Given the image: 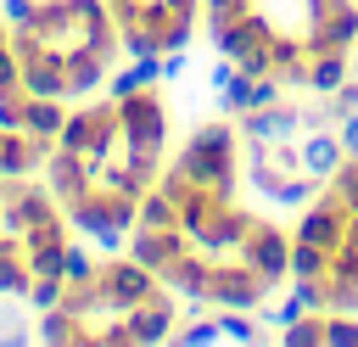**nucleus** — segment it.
<instances>
[{
    "label": "nucleus",
    "instance_id": "obj_1",
    "mask_svg": "<svg viewBox=\"0 0 358 347\" xmlns=\"http://www.w3.org/2000/svg\"><path fill=\"white\" fill-rule=\"evenodd\" d=\"M235 140H241V129H229V123H201V129L190 134V146L179 151V168H185L196 185H207V190L235 196V174H241Z\"/></svg>",
    "mask_w": 358,
    "mask_h": 347
},
{
    "label": "nucleus",
    "instance_id": "obj_2",
    "mask_svg": "<svg viewBox=\"0 0 358 347\" xmlns=\"http://www.w3.org/2000/svg\"><path fill=\"white\" fill-rule=\"evenodd\" d=\"M62 213H67L73 229H84L90 241H101L106 252H117V246L129 241V229H134V196H117L112 185H95L84 201H73V207H62Z\"/></svg>",
    "mask_w": 358,
    "mask_h": 347
},
{
    "label": "nucleus",
    "instance_id": "obj_3",
    "mask_svg": "<svg viewBox=\"0 0 358 347\" xmlns=\"http://www.w3.org/2000/svg\"><path fill=\"white\" fill-rule=\"evenodd\" d=\"M274 285H280L274 274H263V269H252V263H241V257H224V263H213L207 308H252V313H257Z\"/></svg>",
    "mask_w": 358,
    "mask_h": 347
},
{
    "label": "nucleus",
    "instance_id": "obj_4",
    "mask_svg": "<svg viewBox=\"0 0 358 347\" xmlns=\"http://www.w3.org/2000/svg\"><path fill=\"white\" fill-rule=\"evenodd\" d=\"M117 134H123L129 151H162V146H168V112H162V101L151 95V84L117 101Z\"/></svg>",
    "mask_w": 358,
    "mask_h": 347
},
{
    "label": "nucleus",
    "instance_id": "obj_5",
    "mask_svg": "<svg viewBox=\"0 0 358 347\" xmlns=\"http://www.w3.org/2000/svg\"><path fill=\"white\" fill-rule=\"evenodd\" d=\"M347 218H352V207L336 196V190H324V196H313L308 201V213L296 218V229H291V241H313V246H341L347 241Z\"/></svg>",
    "mask_w": 358,
    "mask_h": 347
},
{
    "label": "nucleus",
    "instance_id": "obj_6",
    "mask_svg": "<svg viewBox=\"0 0 358 347\" xmlns=\"http://www.w3.org/2000/svg\"><path fill=\"white\" fill-rule=\"evenodd\" d=\"M95 280H101V291H106L112 313H129L140 297H151V291H157L151 269H145V263H134V257H112V263H101V269H95Z\"/></svg>",
    "mask_w": 358,
    "mask_h": 347
},
{
    "label": "nucleus",
    "instance_id": "obj_7",
    "mask_svg": "<svg viewBox=\"0 0 358 347\" xmlns=\"http://www.w3.org/2000/svg\"><path fill=\"white\" fill-rule=\"evenodd\" d=\"M235 257H241V263H252V269H263V274H274V280H285V274H291V235H285L280 224L257 218Z\"/></svg>",
    "mask_w": 358,
    "mask_h": 347
},
{
    "label": "nucleus",
    "instance_id": "obj_8",
    "mask_svg": "<svg viewBox=\"0 0 358 347\" xmlns=\"http://www.w3.org/2000/svg\"><path fill=\"white\" fill-rule=\"evenodd\" d=\"M185 252H190L185 229H145V224H134V229H129V257H134V263H145L151 274L173 269Z\"/></svg>",
    "mask_w": 358,
    "mask_h": 347
},
{
    "label": "nucleus",
    "instance_id": "obj_9",
    "mask_svg": "<svg viewBox=\"0 0 358 347\" xmlns=\"http://www.w3.org/2000/svg\"><path fill=\"white\" fill-rule=\"evenodd\" d=\"M296 157H302V174H313V179H336V168L347 162V146H341V134L336 129H302L296 134Z\"/></svg>",
    "mask_w": 358,
    "mask_h": 347
},
{
    "label": "nucleus",
    "instance_id": "obj_10",
    "mask_svg": "<svg viewBox=\"0 0 358 347\" xmlns=\"http://www.w3.org/2000/svg\"><path fill=\"white\" fill-rule=\"evenodd\" d=\"M296 134H302V106L274 101V106L241 112V140H296Z\"/></svg>",
    "mask_w": 358,
    "mask_h": 347
},
{
    "label": "nucleus",
    "instance_id": "obj_11",
    "mask_svg": "<svg viewBox=\"0 0 358 347\" xmlns=\"http://www.w3.org/2000/svg\"><path fill=\"white\" fill-rule=\"evenodd\" d=\"M45 174H50V190H56V201H62V207H73V201H84V196L95 190L90 162H84V157H73V151H62V146L45 157Z\"/></svg>",
    "mask_w": 358,
    "mask_h": 347
},
{
    "label": "nucleus",
    "instance_id": "obj_12",
    "mask_svg": "<svg viewBox=\"0 0 358 347\" xmlns=\"http://www.w3.org/2000/svg\"><path fill=\"white\" fill-rule=\"evenodd\" d=\"M123 319H129V330H134V347H151V341H168V336H173V302H168L162 291L140 297Z\"/></svg>",
    "mask_w": 358,
    "mask_h": 347
},
{
    "label": "nucleus",
    "instance_id": "obj_13",
    "mask_svg": "<svg viewBox=\"0 0 358 347\" xmlns=\"http://www.w3.org/2000/svg\"><path fill=\"white\" fill-rule=\"evenodd\" d=\"M347 78H352V56L347 50H308V90L313 95H330Z\"/></svg>",
    "mask_w": 358,
    "mask_h": 347
},
{
    "label": "nucleus",
    "instance_id": "obj_14",
    "mask_svg": "<svg viewBox=\"0 0 358 347\" xmlns=\"http://www.w3.org/2000/svg\"><path fill=\"white\" fill-rule=\"evenodd\" d=\"M28 280H34V269L22 257V241L6 229L0 235V297H28Z\"/></svg>",
    "mask_w": 358,
    "mask_h": 347
},
{
    "label": "nucleus",
    "instance_id": "obj_15",
    "mask_svg": "<svg viewBox=\"0 0 358 347\" xmlns=\"http://www.w3.org/2000/svg\"><path fill=\"white\" fill-rule=\"evenodd\" d=\"M134 224H145V229H179V201H173L162 185H151V190L134 201Z\"/></svg>",
    "mask_w": 358,
    "mask_h": 347
},
{
    "label": "nucleus",
    "instance_id": "obj_16",
    "mask_svg": "<svg viewBox=\"0 0 358 347\" xmlns=\"http://www.w3.org/2000/svg\"><path fill=\"white\" fill-rule=\"evenodd\" d=\"M106 84V62L95 56V50H73L67 56V101L73 95H90V90H101Z\"/></svg>",
    "mask_w": 358,
    "mask_h": 347
},
{
    "label": "nucleus",
    "instance_id": "obj_17",
    "mask_svg": "<svg viewBox=\"0 0 358 347\" xmlns=\"http://www.w3.org/2000/svg\"><path fill=\"white\" fill-rule=\"evenodd\" d=\"M90 336V325L73 313V308H45V319H39V341H50V347H62V341H84Z\"/></svg>",
    "mask_w": 358,
    "mask_h": 347
},
{
    "label": "nucleus",
    "instance_id": "obj_18",
    "mask_svg": "<svg viewBox=\"0 0 358 347\" xmlns=\"http://www.w3.org/2000/svg\"><path fill=\"white\" fill-rule=\"evenodd\" d=\"M324 269H330V246L291 241V280H324Z\"/></svg>",
    "mask_w": 358,
    "mask_h": 347
},
{
    "label": "nucleus",
    "instance_id": "obj_19",
    "mask_svg": "<svg viewBox=\"0 0 358 347\" xmlns=\"http://www.w3.org/2000/svg\"><path fill=\"white\" fill-rule=\"evenodd\" d=\"M285 347H324V313H296L291 325H280Z\"/></svg>",
    "mask_w": 358,
    "mask_h": 347
},
{
    "label": "nucleus",
    "instance_id": "obj_20",
    "mask_svg": "<svg viewBox=\"0 0 358 347\" xmlns=\"http://www.w3.org/2000/svg\"><path fill=\"white\" fill-rule=\"evenodd\" d=\"M218 330H224V341H257L263 336V325L252 319V308H218Z\"/></svg>",
    "mask_w": 358,
    "mask_h": 347
},
{
    "label": "nucleus",
    "instance_id": "obj_21",
    "mask_svg": "<svg viewBox=\"0 0 358 347\" xmlns=\"http://www.w3.org/2000/svg\"><path fill=\"white\" fill-rule=\"evenodd\" d=\"M95 269H101V263H95L84 246H73V241H67V257H62V280H67V285H90V280H95Z\"/></svg>",
    "mask_w": 358,
    "mask_h": 347
},
{
    "label": "nucleus",
    "instance_id": "obj_22",
    "mask_svg": "<svg viewBox=\"0 0 358 347\" xmlns=\"http://www.w3.org/2000/svg\"><path fill=\"white\" fill-rule=\"evenodd\" d=\"M62 291H67V280H62V274H34L22 302H34V308L45 313V308H56V302H62Z\"/></svg>",
    "mask_w": 358,
    "mask_h": 347
},
{
    "label": "nucleus",
    "instance_id": "obj_23",
    "mask_svg": "<svg viewBox=\"0 0 358 347\" xmlns=\"http://www.w3.org/2000/svg\"><path fill=\"white\" fill-rule=\"evenodd\" d=\"M168 341H179V347H207V341H224V330H218V319H190V325H179Z\"/></svg>",
    "mask_w": 358,
    "mask_h": 347
},
{
    "label": "nucleus",
    "instance_id": "obj_24",
    "mask_svg": "<svg viewBox=\"0 0 358 347\" xmlns=\"http://www.w3.org/2000/svg\"><path fill=\"white\" fill-rule=\"evenodd\" d=\"M324 347H358V319L352 313H324Z\"/></svg>",
    "mask_w": 358,
    "mask_h": 347
},
{
    "label": "nucleus",
    "instance_id": "obj_25",
    "mask_svg": "<svg viewBox=\"0 0 358 347\" xmlns=\"http://www.w3.org/2000/svg\"><path fill=\"white\" fill-rule=\"evenodd\" d=\"M330 190H336V196H341V201H347V207L358 213V157H352V151H347V162L336 168V179H330Z\"/></svg>",
    "mask_w": 358,
    "mask_h": 347
},
{
    "label": "nucleus",
    "instance_id": "obj_26",
    "mask_svg": "<svg viewBox=\"0 0 358 347\" xmlns=\"http://www.w3.org/2000/svg\"><path fill=\"white\" fill-rule=\"evenodd\" d=\"M257 0H207V34H218L224 22H235V17H246Z\"/></svg>",
    "mask_w": 358,
    "mask_h": 347
},
{
    "label": "nucleus",
    "instance_id": "obj_27",
    "mask_svg": "<svg viewBox=\"0 0 358 347\" xmlns=\"http://www.w3.org/2000/svg\"><path fill=\"white\" fill-rule=\"evenodd\" d=\"M0 17L11 28H39V0H0Z\"/></svg>",
    "mask_w": 358,
    "mask_h": 347
},
{
    "label": "nucleus",
    "instance_id": "obj_28",
    "mask_svg": "<svg viewBox=\"0 0 358 347\" xmlns=\"http://www.w3.org/2000/svg\"><path fill=\"white\" fill-rule=\"evenodd\" d=\"M22 84V56L11 50V39H0V95Z\"/></svg>",
    "mask_w": 358,
    "mask_h": 347
},
{
    "label": "nucleus",
    "instance_id": "obj_29",
    "mask_svg": "<svg viewBox=\"0 0 358 347\" xmlns=\"http://www.w3.org/2000/svg\"><path fill=\"white\" fill-rule=\"evenodd\" d=\"M134 90H145V73H140V62H134V67H123V73L112 78V101H123V95H134Z\"/></svg>",
    "mask_w": 358,
    "mask_h": 347
},
{
    "label": "nucleus",
    "instance_id": "obj_30",
    "mask_svg": "<svg viewBox=\"0 0 358 347\" xmlns=\"http://www.w3.org/2000/svg\"><path fill=\"white\" fill-rule=\"evenodd\" d=\"M330 101H336V112H341V118H358V78L336 84V90H330Z\"/></svg>",
    "mask_w": 358,
    "mask_h": 347
},
{
    "label": "nucleus",
    "instance_id": "obj_31",
    "mask_svg": "<svg viewBox=\"0 0 358 347\" xmlns=\"http://www.w3.org/2000/svg\"><path fill=\"white\" fill-rule=\"evenodd\" d=\"M296 313H308V308H302V302H296V297H285V302H280V308H268V319H274V325H291V319H296Z\"/></svg>",
    "mask_w": 358,
    "mask_h": 347
},
{
    "label": "nucleus",
    "instance_id": "obj_32",
    "mask_svg": "<svg viewBox=\"0 0 358 347\" xmlns=\"http://www.w3.org/2000/svg\"><path fill=\"white\" fill-rule=\"evenodd\" d=\"M336 134H341V146L358 157V118H341V123H336Z\"/></svg>",
    "mask_w": 358,
    "mask_h": 347
},
{
    "label": "nucleus",
    "instance_id": "obj_33",
    "mask_svg": "<svg viewBox=\"0 0 358 347\" xmlns=\"http://www.w3.org/2000/svg\"><path fill=\"white\" fill-rule=\"evenodd\" d=\"M185 62H190L185 50H168V56H162V78H179V73H185Z\"/></svg>",
    "mask_w": 358,
    "mask_h": 347
},
{
    "label": "nucleus",
    "instance_id": "obj_34",
    "mask_svg": "<svg viewBox=\"0 0 358 347\" xmlns=\"http://www.w3.org/2000/svg\"><path fill=\"white\" fill-rule=\"evenodd\" d=\"M0 39H6V17H0Z\"/></svg>",
    "mask_w": 358,
    "mask_h": 347
},
{
    "label": "nucleus",
    "instance_id": "obj_35",
    "mask_svg": "<svg viewBox=\"0 0 358 347\" xmlns=\"http://www.w3.org/2000/svg\"><path fill=\"white\" fill-rule=\"evenodd\" d=\"M352 45H358V39H352Z\"/></svg>",
    "mask_w": 358,
    "mask_h": 347
}]
</instances>
